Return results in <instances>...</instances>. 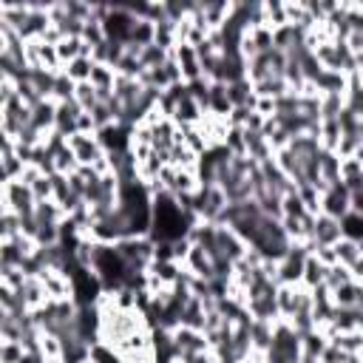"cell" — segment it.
<instances>
[{"mask_svg":"<svg viewBox=\"0 0 363 363\" xmlns=\"http://www.w3.org/2000/svg\"><path fill=\"white\" fill-rule=\"evenodd\" d=\"M91 71H94V60L88 57H77V60H71L65 68H62V74L71 80V83H91Z\"/></svg>","mask_w":363,"mask_h":363,"instance_id":"cell-16","label":"cell"},{"mask_svg":"<svg viewBox=\"0 0 363 363\" xmlns=\"http://www.w3.org/2000/svg\"><path fill=\"white\" fill-rule=\"evenodd\" d=\"M207 114L227 119L233 114V103L227 97V86L225 83H210V100H207Z\"/></svg>","mask_w":363,"mask_h":363,"instance_id":"cell-12","label":"cell"},{"mask_svg":"<svg viewBox=\"0 0 363 363\" xmlns=\"http://www.w3.org/2000/svg\"><path fill=\"white\" fill-rule=\"evenodd\" d=\"M57 125V103L54 100H43L40 105L32 108V128H37L40 133H51Z\"/></svg>","mask_w":363,"mask_h":363,"instance_id":"cell-13","label":"cell"},{"mask_svg":"<svg viewBox=\"0 0 363 363\" xmlns=\"http://www.w3.org/2000/svg\"><path fill=\"white\" fill-rule=\"evenodd\" d=\"M154 40H157V23H151V20H136V26H133V32H131V43L133 46H154ZM128 43V46H131Z\"/></svg>","mask_w":363,"mask_h":363,"instance_id":"cell-27","label":"cell"},{"mask_svg":"<svg viewBox=\"0 0 363 363\" xmlns=\"http://www.w3.org/2000/svg\"><path fill=\"white\" fill-rule=\"evenodd\" d=\"M298 301H301V284H278V289H275V307H278V315L284 321H289V318L298 312Z\"/></svg>","mask_w":363,"mask_h":363,"instance_id":"cell-8","label":"cell"},{"mask_svg":"<svg viewBox=\"0 0 363 363\" xmlns=\"http://www.w3.org/2000/svg\"><path fill=\"white\" fill-rule=\"evenodd\" d=\"M324 281H326V267H324L315 256H310V258H307V264H304L301 286H307V289H318Z\"/></svg>","mask_w":363,"mask_h":363,"instance_id":"cell-17","label":"cell"},{"mask_svg":"<svg viewBox=\"0 0 363 363\" xmlns=\"http://www.w3.org/2000/svg\"><path fill=\"white\" fill-rule=\"evenodd\" d=\"M341 136H343V131H341V122L338 119H321V136H318V142H321L324 151H338Z\"/></svg>","mask_w":363,"mask_h":363,"instance_id":"cell-22","label":"cell"},{"mask_svg":"<svg viewBox=\"0 0 363 363\" xmlns=\"http://www.w3.org/2000/svg\"><path fill=\"white\" fill-rule=\"evenodd\" d=\"M117 77H119V74H117V68L94 62V71H91V86H94L97 91H114Z\"/></svg>","mask_w":363,"mask_h":363,"instance_id":"cell-24","label":"cell"},{"mask_svg":"<svg viewBox=\"0 0 363 363\" xmlns=\"http://www.w3.org/2000/svg\"><path fill=\"white\" fill-rule=\"evenodd\" d=\"M37 278L43 281V286H46V293L51 296V301H71V298H74V286H71V278L62 270L43 267L37 272Z\"/></svg>","mask_w":363,"mask_h":363,"instance_id":"cell-4","label":"cell"},{"mask_svg":"<svg viewBox=\"0 0 363 363\" xmlns=\"http://www.w3.org/2000/svg\"><path fill=\"white\" fill-rule=\"evenodd\" d=\"M250 37L256 40V46H258V51H261V54L275 48V43H272V29H267V26H258V29H253V32H250Z\"/></svg>","mask_w":363,"mask_h":363,"instance_id":"cell-41","label":"cell"},{"mask_svg":"<svg viewBox=\"0 0 363 363\" xmlns=\"http://www.w3.org/2000/svg\"><path fill=\"white\" fill-rule=\"evenodd\" d=\"M80 171V162H77V157H74V151L68 148V142L62 145V148L54 154V173H60V176H71V173H77Z\"/></svg>","mask_w":363,"mask_h":363,"instance_id":"cell-21","label":"cell"},{"mask_svg":"<svg viewBox=\"0 0 363 363\" xmlns=\"http://www.w3.org/2000/svg\"><path fill=\"white\" fill-rule=\"evenodd\" d=\"M77 133H97V122H94V117L88 111H83L77 117Z\"/></svg>","mask_w":363,"mask_h":363,"instance_id":"cell-44","label":"cell"},{"mask_svg":"<svg viewBox=\"0 0 363 363\" xmlns=\"http://www.w3.org/2000/svg\"><path fill=\"white\" fill-rule=\"evenodd\" d=\"M281 207H284V216H293V219H304V216H310L307 207H304V199H301L298 187H293L289 193L281 196Z\"/></svg>","mask_w":363,"mask_h":363,"instance_id":"cell-26","label":"cell"},{"mask_svg":"<svg viewBox=\"0 0 363 363\" xmlns=\"http://www.w3.org/2000/svg\"><path fill=\"white\" fill-rule=\"evenodd\" d=\"M74 103H77L83 111H94V108L100 105V94H97V88H94L91 83H80L77 91H74Z\"/></svg>","mask_w":363,"mask_h":363,"instance_id":"cell-34","label":"cell"},{"mask_svg":"<svg viewBox=\"0 0 363 363\" xmlns=\"http://www.w3.org/2000/svg\"><path fill=\"white\" fill-rule=\"evenodd\" d=\"M341 227H343V239H355V242H360L363 239V216L360 213H349L346 219L341 222Z\"/></svg>","mask_w":363,"mask_h":363,"instance_id":"cell-38","label":"cell"},{"mask_svg":"<svg viewBox=\"0 0 363 363\" xmlns=\"http://www.w3.org/2000/svg\"><path fill=\"white\" fill-rule=\"evenodd\" d=\"M329 343H335L341 352H346V355H357L360 349H363V329H357V332H341V335H335Z\"/></svg>","mask_w":363,"mask_h":363,"instance_id":"cell-30","label":"cell"},{"mask_svg":"<svg viewBox=\"0 0 363 363\" xmlns=\"http://www.w3.org/2000/svg\"><path fill=\"white\" fill-rule=\"evenodd\" d=\"M346 108V94H324L321 97V119H338Z\"/></svg>","mask_w":363,"mask_h":363,"instance_id":"cell-31","label":"cell"},{"mask_svg":"<svg viewBox=\"0 0 363 363\" xmlns=\"http://www.w3.org/2000/svg\"><path fill=\"white\" fill-rule=\"evenodd\" d=\"M352 281H355L352 270H349V267H343V264H335V267H329V270H326V281H324V284L335 293V289H341V286H346V284H352Z\"/></svg>","mask_w":363,"mask_h":363,"instance_id":"cell-33","label":"cell"},{"mask_svg":"<svg viewBox=\"0 0 363 363\" xmlns=\"http://www.w3.org/2000/svg\"><path fill=\"white\" fill-rule=\"evenodd\" d=\"M65 142H68V148L74 151V157H77L80 165H94L105 154V148L100 145L97 133H71Z\"/></svg>","mask_w":363,"mask_h":363,"instance_id":"cell-3","label":"cell"},{"mask_svg":"<svg viewBox=\"0 0 363 363\" xmlns=\"http://www.w3.org/2000/svg\"><path fill=\"white\" fill-rule=\"evenodd\" d=\"M171 54L176 57V62H179V68H182L185 83H196V80H202V77H204V74H202V60H199V51H196L193 46L179 43Z\"/></svg>","mask_w":363,"mask_h":363,"instance_id":"cell-6","label":"cell"},{"mask_svg":"<svg viewBox=\"0 0 363 363\" xmlns=\"http://www.w3.org/2000/svg\"><path fill=\"white\" fill-rule=\"evenodd\" d=\"M0 168H4V182H18L26 168V162L15 151V142L6 136H4V148H0Z\"/></svg>","mask_w":363,"mask_h":363,"instance_id":"cell-9","label":"cell"},{"mask_svg":"<svg viewBox=\"0 0 363 363\" xmlns=\"http://www.w3.org/2000/svg\"><path fill=\"white\" fill-rule=\"evenodd\" d=\"M312 256H315L326 270L338 264V253H335V247H315V253H312Z\"/></svg>","mask_w":363,"mask_h":363,"instance_id":"cell-42","label":"cell"},{"mask_svg":"<svg viewBox=\"0 0 363 363\" xmlns=\"http://www.w3.org/2000/svg\"><path fill=\"white\" fill-rule=\"evenodd\" d=\"M74 91H77V83H71L62 71L57 74L54 80V91H51V100L54 103H68V100H74Z\"/></svg>","mask_w":363,"mask_h":363,"instance_id":"cell-36","label":"cell"},{"mask_svg":"<svg viewBox=\"0 0 363 363\" xmlns=\"http://www.w3.org/2000/svg\"><path fill=\"white\" fill-rule=\"evenodd\" d=\"M173 343H176V355H179V357H193V355L210 352L207 335L199 332V329H190V326L173 329Z\"/></svg>","mask_w":363,"mask_h":363,"instance_id":"cell-5","label":"cell"},{"mask_svg":"<svg viewBox=\"0 0 363 363\" xmlns=\"http://www.w3.org/2000/svg\"><path fill=\"white\" fill-rule=\"evenodd\" d=\"M57 54H60L62 68H65L71 60L83 57V37H62V40H60V46H57Z\"/></svg>","mask_w":363,"mask_h":363,"instance_id":"cell-29","label":"cell"},{"mask_svg":"<svg viewBox=\"0 0 363 363\" xmlns=\"http://www.w3.org/2000/svg\"><path fill=\"white\" fill-rule=\"evenodd\" d=\"M0 210H15L20 219H26V216H34L37 210V199L32 193L29 185H23L20 179L18 182H4V190H0Z\"/></svg>","mask_w":363,"mask_h":363,"instance_id":"cell-1","label":"cell"},{"mask_svg":"<svg viewBox=\"0 0 363 363\" xmlns=\"http://www.w3.org/2000/svg\"><path fill=\"white\" fill-rule=\"evenodd\" d=\"M34 219H37V222H46V225H62L68 216H65V210L51 199V202H37Z\"/></svg>","mask_w":363,"mask_h":363,"instance_id":"cell-20","label":"cell"},{"mask_svg":"<svg viewBox=\"0 0 363 363\" xmlns=\"http://www.w3.org/2000/svg\"><path fill=\"white\" fill-rule=\"evenodd\" d=\"M168 57H171V51H165V48H159V46L154 43V46H145V48H142L139 62H142V68H159V65L168 62Z\"/></svg>","mask_w":363,"mask_h":363,"instance_id":"cell-32","label":"cell"},{"mask_svg":"<svg viewBox=\"0 0 363 363\" xmlns=\"http://www.w3.org/2000/svg\"><path fill=\"white\" fill-rule=\"evenodd\" d=\"M83 40L91 46V48H97V46H103L105 43V32H103V23H97V20H88L86 23V29H83Z\"/></svg>","mask_w":363,"mask_h":363,"instance_id":"cell-40","label":"cell"},{"mask_svg":"<svg viewBox=\"0 0 363 363\" xmlns=\"http://www.w3.org/2000/svg\"><path fill=\"white\" fill-rule=\"evenodd\" d=\"M83 114V108L74 103V100H68V103H57V125L54 131L60 136H71V133H77V117Z\"/></svg>","mask_w":363,"mask_h":363,"instance_id":"cell-11","label":"cell"},{"mask_svg":"<svg viewBox=\"0 0 363 363\" xmlns=\"http://www.w3.org/2000/svg\"><path fill=\"white\" fill-rule=\"evenodd\" d=\"M0 267H23V253L15 242H0Z\"/></svg>","mask_w":363,"mask_h":363,"instance_id":"cell-37","label":"cell"},{"mask_svg":"<svg viewBox=\"0 0 363 363\" xmlns=\"http://www.w3.org/2000/svg\"><path fill=\"white\" fill-rule=\"evenodd\" d=\"M26 281H29V275H26L23 267H0V284L4 286H12L20 293V289L26 286Z\"/></svg>","mask_w":363,"mask_h":363,"instance_id":"cell-35","label":"cell"},{"mask_svg":"<svg viewBox=\"0 0 363 363\" xmlns=\"http://www.w3.org/2000/svg\"><path fill=\"white\" fill-rule=\"evenodd\" d=\"M20 296H23V307H26V312H37V310H43V307L51 301V296L46 293V286H43V281H40L37 275H29L26 286L20 289Z\"/></svg>","mask_w":363,"mask_h":363,"instance_id":"cell-10","label":"cell"},{"mask_svg":"<svg viewBox=\"0 0 363 363\" xmlns=\"http://www.w3.org/2000/svg\"><path fill=\"white\" fill-rule=\"evenodd\" d=\"M321 213L324 216H332V219L343 222L346 216L352 213V193L343 182H335L324 196H321Z\"/></svg>","mask_w":363,"mask_h":363,"instance_id":"cell-2","label":"cell"},{"mask_svg":"<svg viewBox=\"0 0 363 363\" xmlns=\"http://www.w3.org/2000/svg\"><path fill=\"white\" fill-rule=\"evenodd\" d=\"M343 239V227L338 219H332V216H315V233H312V242L315 247H335L338 242Z\"/></svg>","mask_w":363,"mask_h":363,"instance_id":"cell-7","label":"cell"},{"mask_svg":"<svg viewBox=\"0 0 363 363\" xmlns=\"http://www.w3.org/2000/svg\"><path fill=\"white\" fill-rule=\"evenodd\" d=\"M173 363H190V357H176Z\"/></svg>","mask_w":363,"mask_h":363,"instance_id":"cell-45","label":"cell"},{"mask_svg":"<svg viewBox=\"0 0 363 363\" xmlns=\"http://www.w3.org/2000/svg\"><path fill=\"white\" fill-rule=\"evenodd\" d=\"M23 233V219L15 210H4L0 216V242H15Z\"/></svg>","mask_w":363,"mask_h":363,"instance_id":"cell-19","label":"cell"},{"mask_svg":"<svg viewBox=\"0 0 363 363\" xmlns=\"http://www.w3.org/2000/svg\"><path fill=\"white\" fill-rule=\"evenodd\" d=\"M318 171H321V179L326 185H335L341 182V157L335 151H324L321 148V157H318Z\"/></svg>","mask_w":363,"mask_h":363,"instance_id":"cell-15","label":"cell"},{"mask_svg":"<svg viewBox=\"0 0 363 363\" xmlns=\"http://www.w3.org/2000/svg\"><path fill=\"white\" fill-rule=\"evenodd\" d=\"M26 346L20 341H0V363H20Z\"/></svg>","mask_w":363,"mask_h":363,"instance_id":"cell-39","label":"cell"},{"mask_svg":"<svg viewBox=\"0 0 363 363\" xmlns=\"http://www.w3.org/2000/svg\"><path fill=\"white\" fill-rule=\"evenodd\" d=\"M335 253H338V264H343V267H355L363 256H360V244L355 242V239H341L338 244H335Z\"/></svg>","mask_w":363,"mask_h":363,"instance_id":"cell-25","label":"cell"},{"mask_svg":"<svg viewBox=\"0 0 363 363\" xmlns=\"http://www.w3.org/2000/svg\"><path fill=\"white\" fill-rule=\"evenodd\" d=\"M326 346H329V338H326L321 329L304 335V338H301V355H304L301 360H321L324 352H326Z\"/></svg>","mask_w":363,"mask_h":363,"instance_id":"cell-14","label":"cell"},{"mask_svg":"<svg viewBox=\"0 0 363 363\" xmlns=\"http://www.w3.org/2000/svg\"><path fill=\"white\" fill-rule=\"evenodd\" d=\"M253 111L270 119V117H275V100L272 97H256V108Z\"/></svg>","mask_w":363,"mask_h":363,"instance_id":"cell-43","label":"cell"},{"mask_svg":"<svg viewBox=\"0 0 363 363\" xmlns=\"http://www.w3.org/2000/svg\"><path fill=\"white\" fill-rule=\"evenodd\" d=\"M34 242H37L40 247H57V244L62 242V227H60V225H46V222H37Z\"/></svg>","mask_w":363,"mask_h":363,"instance_id":"cell-28","label":"cell"},{"mask_svg":"<svg viewBox=\"0 0 363 363\" xmlns=\"http://www.w3.org/2000/svg\"><path fill=\"white\" fill-rule=\"evenodd\" d=\"M264 26L272 29V32L289 26L286 23V9H284L281 0H267V4H264Z\"/></svg>","mask_w":363,"mask_h":363,"instance_id":"cell-23","label":"cell"},{"mask_svg":"<svg viewBox=\"0 0 363 363\" xmlns=\"http://www.w3.org/2000/svg\"><path fill=\"white\" fill-rule=\"evenodd\" d=\"M360 289H363V286H360L357 281H352V284L335 289V293H332V304H335L338 310H355V307H357V298H360Z\"/></svg>","mask_w":363,"mask_h":363,"instance_id":"cell-18","label":"cell"}]
</instances>
